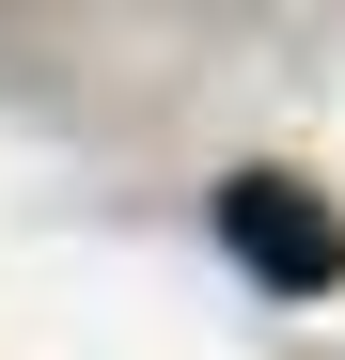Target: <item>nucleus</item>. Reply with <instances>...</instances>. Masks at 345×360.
Returning <instances> with one entry per match:
<instances>
[{"label":"nucleus","mask_w":345,"mask_h":360,"mask_svg":"<svg viewBox=\"0 0 345 360\" xmlns=\"http://www.w3.org/2000/svg\"><path fill=\"white\" fill-rule=\"evenodd\" d=\"M220 251H236L267 297H330L345 282V219L299 188V172H236V188H220Z\"/></svg>","instance_id":"obj_1"}]
</instances>
